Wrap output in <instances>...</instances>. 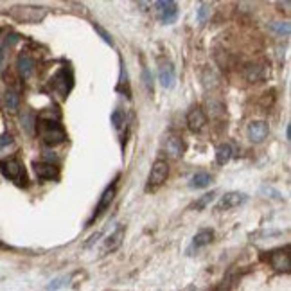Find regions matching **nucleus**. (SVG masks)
<instances>
[{
	"label": "nucleus",
	"instance_id": "1",
	"mask_svg": "<svg viewBox=\"0 0 291 291\" xmlns=\"http://www.w3.org/2000/svg\"><path fill=\"white\" fill-rule=\"evenodd\" d=\"M40 135H42V138H44L45 144H48V146L62 144L66 138L65 130H63L58 122H52V120H42Z\"/></svg>",
	"mask_w": 291,
	"mask_h": 291
},
{
	"label": "nucleus",
	"instance_id": "2",
	"mask_svg": "<svg viewBox=\"0 0 291 291\" xmlns=\"http://www.w3.org/2000/svg\"><path fill=\"white\" fill-rule=\"evenodd\" d=\"M11 16L16 18L18 22H24V24H38L44 20L45 9L44 8H29V6L13 8L11 9Z\"/></svg>",
	"mask_w": 291,
	"mask_h": 291
},
{
	"label": "nucleus",
	"instance_id": "3",
	"mask_svg": "<svg viewBox=\"0 0 291 291\" xmlns=\"http://www.w3.org/2000/svg\"><path fill=\"white\" fill-rule=\"evenodd\" d=\"M154 11L164 24H174L178 16V6L171 0H164V2H154Z\"/></svg>",
	"mask_w": 291,
	"mask_h": 291
},
{
	"label": "nucleus",
	"instance_id": "4",
	"mask_svg": "<svg viewBox=\"0 0 291 291\" xmlns=\"http://www.w3.org/2000/svg\"><path fill=\"white\" fill-rule=\"evenodd\" d=\"M0 171L4 174L8 180H22L24 176V169H22V164L18 162L16 158H6L0 162Z\"/></svg>",
	"mask_w": 291,
	"mask_h": 291
},
{
	"label": "nucleus",
	"instance_id": "5",
	"mask_svg": "<svg viewBox=\"0 0 291 291\" xmlns=\"http://www.w3.org/2000/svg\"><path fill=\"white\" fill-rule=\"evenodd\" d=\"M248 202V196L244 192H226L223 198L218 202L216 208L218 210H230V208L239 207L242 203Z\"/></svg>",
	"mask_w": 291,
	"mask_h": 291
},
{
	"label": "nucleus",
	"instance_id": "6",
	"mask_svg": "<svg viewBox=\"0 0 291 291\" xmlns=\"http://www.w3.org/2000/svg\"><path fill=\"white\" fill-rule=\"evenodd\" d=\"M168 174H169L168 162H166V160H156L150 172V186L151 187L162 186L164 182H166V178H168Z\"/></svg>",
	"mask_w": 291,
	"mask_h": 291
},
{
	"label": "nucleus",
	"instance_id": "7",
	"mask_svg": "<svg viewBox=\"0 0 291 291\" xmlns=\"http://www.w3.org/2000/svg\"><path fill=\"white\" fill-rule=\"evenodd\" d=\"M270 262H272V266H274L277 272H284V274H288V272L291 270V260H290V254H288V248L272 252Z\"/></svg>",
	"mask_w": 291,
	"mask_h": 291
},
{
	"label": "nucleus",
	"instance_id": "8",
	"mask_svg": "<svg viewBox=\"0 0 291 291\" xmlns=\"http://www.w3.org/2000/svg\"><path fill=\"white\" fill-rule=\"evenodd\" d=\"M268 132H270V128L264 120H254V122H250V126H248V138H250L254 144H260V142L268 137Z\"/></svg>",
	"mask_w": 291,
	"mask_h": 291
},
{
	"label": "nucleus",
	"instance_id": "9",
	"mask_svg": "<svg viewBox=\"0 0 291 291\" xmlns=\"http://www.w3.org/2000/svg\"><path fill=\"white\" fill-rule=\"evenodd\" d=\"M205 122H207V117H205L202 108H192L187 114V126H189L190 132H202Z\"/></svg>",
	"mask_w": 291,
	"mask_h": 291
},
{
	"label": "nucleus",
	"instance_id": "10",
	"mask_svg": "<svg viewBox=\"0 0 291 291\" xmlns=\"http://www.w3.org/2000/svg\"><path fill=\"white\" fill-rule=\"evenodd\" d=\"M34 172L36 176L42 178V180H52V178L58 176V168L48 162H36Z\"/></svg>",
	"mask_w": 291,
	"mask_h": 291
},
{
	"label": "nucleus",
	"instance_id": "11",
	"mask_svg": "<svg viewBox=\"0 0 291 291\" xmlns=\"http://www.w3.org/2000/svg\"><path fill=\"white\" fill-rule=\"evenodd\" d=\"M16 66H18V72H20V76H22L24 80L31 78V74L34 72V62H32V58L29 56V54H20V56H18Z\"/></svg>",
	"mask_w": 291,
	"mask_h": 291
},
{
	"label": "nucleus",
	"instance_id": "12",
	"mask_svg": "<svg viewBox=\"0 0 291 291\" xmlns=\"http://www.w3.org/2000/svg\"><path fill=\"white\" fill-rule=\"evenodd\" d=\"M242 76H244V80L250 81V83H257V81H260L264 78V66L257 65V63H250V65L244 66Z\"/></svg>",
	"mask_w": 291,
	"mask_h": 291
},
{
	"label": "nucleus",
	"instance_id": "13",
	"mask_svg": "<svg viewBox=\"0 0 291 291\" xmlns=\"http://www.w3.org/2000/svg\"><path fill=\"white\" fill-rule=\"evenodd\" d=\"M174 80H176V78H174V68H172L171 63L164 65L158 70V81L164 88H172V86H174Z\"/></svg>",
	"mask_w": 291,
	"mask_h": 291
},
{
	"label": "nucleus",
	"instance_id": "14",
	"mask_svg": "<svg viewBox=\"0 0 291 291\" xmlns=\"http://www.w3.org/2000/svg\"><path fill=\"white\" fill-rule=\"evenodd\" d=\"M114 198H115V186H110L108 189L104 190V192H102V196H101V200H99V205H97L94 218H99V216H101L102 212H104L106 208L110 207V203L114 202Z\"/></svg>",
	"mask_w": 291,
	"mask_h": 291
},
{
	"label": "nucleus",
	"instance_id": "15",
	"mask_svg": "<svg viewBox=\"0 0 291 291\" xmlns=\"http://www.w3.org/2000/svg\"><path fill=\"white\" fill-rule=\"evenodd\" d=\"M122 239H124V226H117L114 234H110V236H108V239H106L104 250L106 252L117 250V248H119L120 244H122Z\"/></svg>",
	"mask_w": 291,
	"mask_h": 291
},
{
	"label": "nucleus",
	"instance_id": "16",
	"mask_svg": "<svg viewBox=\"0 0 291 291\" xmlns=\"http://www.w3.org/2000/svg\"><path fill=\"white\" fill-rule=\"evenodd\" d=\"M212 239H214V232H212V230H200L192 239V248L198 250V248L207 246V244L212 242Z\"/></svg>",
	"mask_w": 291,
	"mask_h": 291
},
{
	"label": "nucleus",
	"instance_id": "17",
	"mask_svg": "<svg viewBox=\"0 0 291 291\" xmlns=\"http://www.w3.org/2000/svg\"><path fill=\"white\" fill-rule=\"evenodd\" d=\"M4 104H6V110L9 114H16L18 112V106H20V97L14 90H8L4 96Z\"/></svg>",
	"mask_w": 291,
	"mask_h": 291
},
{
	"label": "nucleus",
	"instance_id": "18",
	"mask_svg": "<svg viewBox=\"0 0 291 291\" xmlns=\"http://www.w3.org/2000/svg\"><path fill=\"white\" fill-rule=\"evenodd\" d=\"M210 182L212 178L208 172H196L192 176V180H190V187L192 189H203V187L210 186Z\"/></svg>",
	"mask_w": 291,
	"mask_h": 291
},
{
	"label": "nucleus",
	"instance_id": "19",
	"mask_svg": "<svg viewBox=\"0 0 291 291\" xmlns=\"http://www.w3.org/2000/svg\"><path fill=\"white\" fill-rule=\"evenodd\" d=\"M232 156V148L228 144H220L216 148V162L220 166H225Z\"/></svg>",
	"mask_w": 291,
	"mask_h": 291
},
{
	"label": "nucleus",
	"instance_id": "20",
	"mask_svg": "<svg viewBox=\"0 0 291 291\" xmlns=\"http://www.w3.org/2000/svg\"><path fill=\"white\" fill-rule=\"evenodd\" d=\"M166 150L169 151V154L171 156H180L182 151H184V144H182V140L178 137H169L168 142H166Z\"/></svg>",
	"mask_w": 291,
	"mask_h": 291
},
{
	"label": "nucleus",
	"instance_id": "21",
	"mask_svg": "<svg viewBox=\"0 0 291 291\" xmlns=\"http://www.w3.org/2000/svg\"><path fill=\"white\" fill-rule=\"evenodd\" d=\"M214 196H216V192L212 190V192H207V194H203L202 198L198 200V202L194 203V207H196V210H202V208H205L208 205V203L214 200Z\"/></svg>",
	"mask_w": 291,
	"mask_h": 291
},
{
	"label": "nucleus",
	"instance_id": "22",
	"mask_svg": "<svg viewBox=\"0 0 291 291\" xmlns=\"http://www.w3.org/2000/svg\"><path fill=\"white\" fill-rule=\"evenodd\" d=\"M208 16H210V4H200V9H198V22L200 24H205V22H207Z\"/></svg>",
	"mask_w": 291,
	"mask_h": 291
},
{
	"label": "nucleus",
	"instance_id": "23",
	"mask_svg": "<svg viewBox=\"0 0 291 291\" xmlns=\"http://www.w3.org/2000/svg\"><path fill=\"white\" fill-rule=\"evenodd\" d=\"M112 124H114L115 128L119 130L120 126L124 124V115H122V112L120 110H115L114 114H112Z\"/></svg>",
	"mask_w": 291,
	"mask_h": 291
},
{
	"label": "nucleus",
	"instance_id": "24",
	"mask_svg": "<svg viewBox=\"0 0 291 291\" xmlns=\"http://www.w3.org/2000/svg\"><path fill=\"white\" fill-rule=\"evenodd\" d=\"M34 119H32V115L31 114H26L22 117V126L26 128V132L27 133H32V128H34Z\"/></svg>",
	"mask_w": 291,
	"mask_h": 291
},
{
	"label": "nucleus",
	"instance_id": "25",
	"mask_svg": "<svg viewBox=\"0 0 291 291\" xmlns=\"http://www.w3.org/2000/svg\"><path fill=\"white\" fill-rule=\"evenodd\" d=\"M94 29H96V31L99 32V36H101V38H102V42H104V44L114 45V40H112V36L108 34V32H106L104 29H102V27L99 26V24H96V26H94Z\"/></svg>",
	"mask_w": 291,
	"mask_h": 291
},
{
	"label": "nucleus",
	"instance_id": "26",
	"mask_svg": "<svg viewBox=\"0 0 291 291\" xmlns=\"http://www.w3.org/2000/svg\"><path fill=\"white\" fill-rule=\"evenodd\" d=\"M275 29V31L278 32V34H284V36H290V32H291V27H290V24H274L272 26Z\"/></svg>",
	"mask_w": 291,
	"mask_h": 291
},
{
	"label": "nucleus",
	"instance_id": "27",
	"mask_svg": "<svg viewBox=\"0 0 291 291\" xmlns=\"http://www.w3.org/2000/svg\"><path fill=\"white\" fill-rule=\"evenodd\" d=\"M142 80H144V86L148 92H153V84H151V78H150V72H148V68H144V72H142Z\"/></svg>",
	"mask_w": 291,
	"mask_h": 291
},
{
	"label": "nucleus",
	"instance_id": "28",
	"mask_svg": "<svg viewBox=\"0 0 291 291\" xmlns=\"http://www.w3.org/2000/svg\"><path fill=\"white\" fill-rule=\"evenodd\" d=\"M13 142V137L9 135V133H4L2 137H0V148H4V146H9Z\"/></svg>",
	"mask_w": 291,
	"mask_h": 291
},
{
	"label": "nucleus",
	"instance_id": "29",
	"mask_svg": "<svg viewBox=\"0 0 291 291\" xmlns=\"http://www.w3.org/2000/svg\"><path fill=\"white\" fill-rule=\"evenodd\" d=\"M286 138H288V140L291 138V126H288V128H286Z\"/></svg>",
	"mask_w": 291,
	"mask_h": 291
},
{
	"label": "nucleus",
	"instance_id": "30",
	"mask_svg": "<svg viewBox=\"0 0 291 291\" xmlns=\"http://www.w3.org/2000/svg\"><path fill=\"white\" fill-rule=\"evenodd\" d=\"M218 291H226V290H223V288H221V290H218Z\"/></svg>",
	"mask_w": 291,
	"mask_h": 291
},
{
	"label": "nucleus",
	"instance_id": "31",
	"mask_svg": "<svg viewBox=\"0 0 291 291\" xmlns=\"http://www.w3.org/2000/svg\"><path fill=\"white\" fill-rule=\"evenodd\" d=\"M190 291H192V290H190Z\"/></svg>",
	"mask_w": 291,
	"mask_h": 291
}]
</instances>
